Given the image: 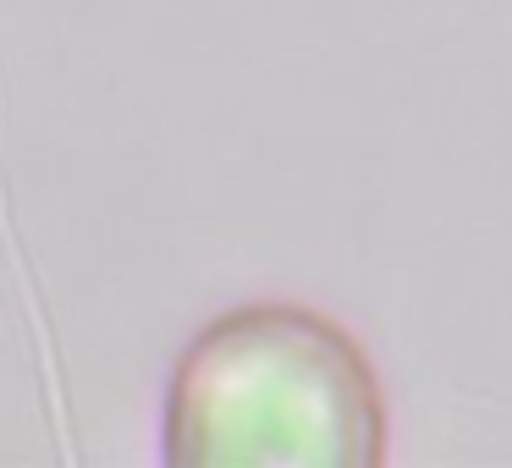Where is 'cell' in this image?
Wrapping results in <instances>:
<instances>
[{
    "label": "cell",
    "instance_id": "1",
    "mask_svg": "<svg viewBox=\"0 0 512 468\" xmlns=\"http://www.w3.org/2000/svg\"><path fill=\"white\" fill-rule=\"evenodd\" d=\"M391 408L375 358L336 314L243 303L177 353L160 457L177 468H380Z\"/></svg>",
    "mask_w": 512,
    "mask_h": 468
}]
</instances>
